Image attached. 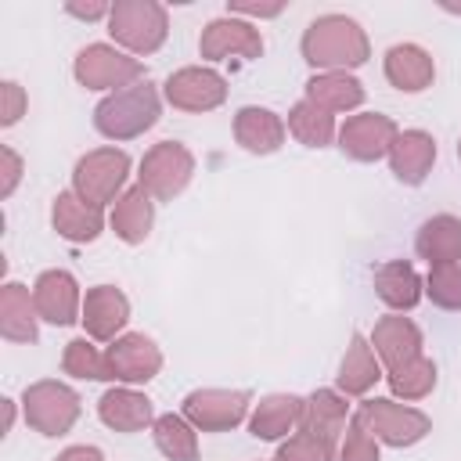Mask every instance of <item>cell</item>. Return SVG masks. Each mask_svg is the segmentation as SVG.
<instances>
[{"label": "cell", "instance_id": "6da1fadb", "mask_svg": "<svg viewBox=\"0 0 461 461\" xmlns=\"http://www.w3.org/2000/svg\"><path fill=\"white\" fill-rule=\"evenodd\" d=\"M303 54L310 65H360L367 58V43L349 18H321L310 25L303 40Z\"/></svg>", "mask_w": 461, "mask_h": 461}, {"label": "cell", "instance_id": "7a4b0ae2", "mask_svg": "<svg viewBox=\"0 0 461 461\" xmlns=\"http://www.w3.org/2000/svg\"><path fill=\"white\" fill-rule=\"evenodd\" d=\"M155 119H158V101L148 83H137L133 90L101 101L94 112V122L104 137H137L140 130L155 126Z\"/></svg>", "mask_w": 461, "mask_h": 461}, {"label": "cell", "instance_id": "3957f363", "mask_svg": "<svg viewBox=\"0 0 461 461\" xmlns=\"http://www.w3.org/2000/svg\"><path fill=\"white\" fill-rule=\"evenodd\" d=\"M79 414V400L72 389L40 382L25 393V418L43 432V436H61Z\"/></svg>", "mask_w": 461, "mask_h": 461}, {"label": "cell", "instance_id": "277c9868", "mask_svg": "<svg viewBox=\"0 0 461 461\" xmlns=\"http://www.w3.org/2000/svg\"><path fill=\"white\" fill-rule=\"evenodd\" d=\"M364 421V429H375L371 436H382L385 443L393 447H403V443H414L429 432V418L418 414V411H403L389 400H367L357 414Z\"/></svg>", "mask_w": 461, "mask_h": 461}, {"label": "cell", "instance_id": "5b68a950", "mask_svg": "<svg viewBox=\"0 0 461 461\" xmlns=\"http://www.w3.org/2000/svg\"><path fill=\"white\" fill-rule=\"evenodd\" d=\"M187 176H191V155L173 140H162L158 148H151L140 166V187L158 198L176 194L187 184Z\"/></svg>", "mask_w": 461, "mask_h": 461}, {"label": "cell", "instance_id": "8992f818", "mask_svg": "<svg viewBox=\"0 0 461 461\" xmlns=\"http://www.w3.org/2000/svg\"><path fill=\"white\" fill-rule=\"evenodd\" d=\"M130 158L122 151H94L76 166V187L90 205H104L126 180Z\"/></svg>", "mask_w": 461, "mask_h": 461}, {"label": "cell", "instance_id": "52a82bcc", "mask_svg": "<svg viewBox=\"0 0 461 461\" xmlns=\"http://www.w3.org/2000/svg\"><path fill=\"white\" fill-rule=\"evenodd\" d=\"M112 36L133 50H155L166 36V14L155 4H119L112 11Z\"/></svg>", "mask_w": 461, "mask_h": 461}, {"label": "cell", "instance_id": "ba28073f", "mask_svg": "<svg viewBox=\"0 0 461 461\" xmlns=\"http://www.w3.org/2000/svg\"><path fill=\"white\" fill-rule=\"evenodd\" d=\"M108 375L122 382H148L158 371V349L144 335H126L104 353Z\"/></svg>", "mask_w": 461, "mask_h": 461}, {"label": "cell", "instance_id": "9c48e42d", "mask_svg": "<svg viewBox=\"0 0 461 461\" xmlns=\"http://www.w3.org/2000/svg\"><path fill=\"white\" fill-rule=\"evenodd\" d=\"M393 140H396V126L385 115H357L342 126V151L364 162L385 155Z\"/></svg>", "mask_w": 461, "mask_h": 461}, {"label": "cell", "instance_id": "30bf717a", "mask_svg": "<svg viewBox=\"0 0 461 461\" xmlns=\"http://www.w3.org/2000/svg\"><path fill=\"white\" fill-rule=\"evenodd\" d=\"M245 403H249L245 393H216V389H209V393H191L184 400V414L191 421H198L202 429L216 432V429H227L234 421H241L245 418Z\"/></svg>", "mask_w": 461, "mask_h": 461}, {"label": "cell", "instance_id": "8fae6325", "mask_svg": "<svg viewBox=\"0 0 461 461\" xmlns=\"http://www.w3.org/2000/svg\"><path fill=\"white\" fill-rule=\"evenodd\" d=\"M166 94L173 104L180 108H216L223 101V79L216 72H205V68H184L176 76H169L166 83Z\"/></svg>", "mask_w": 461, "mask_h": 461}, {"label": "cell", "instance_id": "7c38bea8", "mask_svg": "<svg viewBox=\"0 0 461 461\" xmlns=\"http://www.w3.org/2000/svg\"><path fill=\"white\" fill-rule=\"evenodd\" d=\"M393 151V173L403 180V184H421L432 158H436V144L429 133L421 130H407V133H396V140L389 144Z\"/></svg>", "mask_w": 461, "mask_h": 461}, {"label": "cell", "instance_id": "4fadbf2b", "mask_svg": "<svg viewBox=\"0 0 461 461\" xmlns=\"http://www.w3.org/2000/svg\"><path fill=\"white\" fill-rule=\"evenodd\" d=\"M32 303H36V310H40L50 324H72V321H76V281H72V274H65V270H47V274L36 281Z\"/></svg>", "mask_w": 461, "mask_h": 461}, {"label": "cell", "instance_id": "5bb4252c", "mask_svg": "<svg viewBox=\"0 0 461 461\" xmlns=\"http://www.w3.org/2000/svg\"><path fill=\"white\" fill-rule=\"evenodd\" d=\"M126 317H130V306H126V299H122L115 288L101 285V288H94V292L86 295L83 324H86V331H90L94 339H112V335L126 324Z\"/></svg>", "mask_w": 461, "mask_h": 461}, {"label": "cell", "instance_id": "9a60e30c", "mask_svg": "<svg viewBox=\"0 0 461 461\" xmlns=\"http://www.w3.org/2000/svg\"><path fill=\"white\" fill-rule=\"evenodd\" d=\"M137 72H140L137 61H126V58H119L115 50H108V47H90V50H83L79 61H76V76H79V83H86V86H112V83L130 79V76H137Z\"/></svg>", "mask_w": 461, "mask_h": 461}, {"label": "cell", "instance_id": "2e32d148", "mask_svg": "<svg viewBox=\"0 0 461 461\" xmlns=\"http://www.w3.org/2000/svg\"><path fill=\"white\" fill-rule=\"evenodd\" d=\"M101 421L119 432H137L151 421V400L130 389H112L101 396Z\"/></svg>", "mask_w": 461, "mask_h": 461}, {"label": "cell", "instance_id": "e0dca14e", "mask_svg": "<svg viewBox=\"0 0 461 461\" xmlns=\"http://www.w3.org/2000/svg\"><path fill=\"white\" fill-rule=\"evenodd\" d=\"M418 252L436 267V263H457L461 259V220L454 216H436L418 230Z\"/></svg>", "mask_w": 461, "mask_h": 461}, {"label": "cell", "instance_id": "ac0fdd59", "mask_svg": "<svg viewBox=\"0 0 461 461\" xmlns=\"http://www.w3.org/2000/svg\"><path fill=\"white\" fill-rule=\"evenodd\" d=\"M375 346L382 349V357H385L389 367L396 371V367L418 360V346H421V339H418V328H414L411 321H403V317H389V321H382V324L375 328Z\"/></svg>", "mask_w": 461, "mask_h": 461}, {"label": "cell", "instance_id": "d6986e66", "mask_svg": "<svg viewBox=\"0 0 461 461\" xmlns=\"http://www.w3.org/2000/svg\"><path fill=\"white\" fill-rule=\"evenodd\" d=\"M385 76L389 83H396L400 90H421L429 79H432V58L411 43L403 47H393L385 54Z\"/></svg>", "mask_w": 461, "mask_h": 461}, {"label": "cell", "instance_id": "ffe728a7", "mask_svg": "<svg viewBox=\"0 0 461 461\" xmlns=\"http://www.w3.org/2000/svg\"><path fill=\"white\" fill-rule=\"evenodd\" d=\"M54 227L72 241H90V238L101 234V212H97V205H86L76 194H58Z\"/></svg>", "mask_w": 461, "mask_h": 461}, {"label": "cell", "instance_id": "44dd1931", "mask_svg": "<svg viewBox=\"0 0 461 461\" xmlns=\"http://www.w3.org/2000/svg\"><path fill=\"white\" fill-rule=\"evenodd\" d=\"M375 288H378L382 303H389L396 310H411L421 299V281L411 270V263H385V267H378Z\"/></svg>", "mask_w": 461, "mask_h": 461}, {"label": "cell", "instance_id": "7402d4cb", "mask_svg": "<svg viewBox=\"0 0 461 461\" xmlns=\"http://www.w3.org/2000/svg\"><path fill=\"white\" fill-rule=\"evenodd\" d=\"M238 140L249 148V151H274L285 137V126L274 112L267 108H241L238 112Z\"/></svg>", "mask_w": 461, "mask_h": 461}, {"label": "cell", "instance_id": "603a6c76", "mask_svg": "<svg viewBox=\"0 0 461 461\" xmlns=\"http://www.w3.org/2000/svg\"><path fill=\"white\" fill-rule=\"evenodd\" d=\"M295 418H303V400H295V396H270V400L259 403V411L252 418V436L277 439V436L288 432V425Z\"/></svg>", "mask_w": 461, "mask_h": 461}, {"label": "cell", "instance_id": "cb8c5ba5", "mask_svg": "<svg viewBox=\"0 0 461 461\" xmlns=\"http://www.w3.org/2000/svg\"><path fill=\"white\" fill-rule=\"evenodd\" d=\"M259 47H263V43L252 36V29H249V25H238V22H212V25L205 29V40H202V50H205L209 58H220V54H227V50H241L245 58H256Z\"/></svg>", "mask_w": 461, "mask_h": 461}, {"label": "cell", "instance_id": "d4e9b609", "mask_svg": "<svg viewBox=\"0 0 461 461\" xmlns=\"http://www.w3.org/2000/svg\"><path fill=\"white\" fill-rule=\"evenodd\" d=\"M119 238L126 241H140L151 227V202H148V191L144 187H133L122 194V202L115 205V216H112Z\"/></svg>", "mask_w": 461, "mask_h": 461}, {"label": "cell", "instance_id": "484cf974", "mask_svg": "<svg viewBox=\"0 0 461 461\" xmlns=\"http://www.w3.org/2000/svg\"><path fill=\"white\" fill-rule=\"evenodd\" d=\"M155 443H158V450L166 454V457H173V461H194V454H198V447H194V432L184 425V418H176V414H162L158 421H155Z\"/></svg>", "mask_w": 461, "mask_h": 461}, {"label": "cell", "instance_id": "4316f807", "mask_svg": "<svg viewBox=\"0 0 461 461\" xmlns=\"http://www.w3.org/2000/svg\"><path fill=\"white\" fill-rule=\"evenodd\" d=\"M310 101L328 108H353L364 101V90L349 76H324V79H310Z\"/></svg>", "mask_w": 461, "mask_h": 461}, {"label": "cell", "instance_id": "83f0119b", "mask_svg": "<svg viewBox=\"0 0 461 461\" xmlns=\"http://www.w3.org/2000/svg\"><path fill=\"white\" fill-rule=\"evenodd\" d=\"M375 378H378V367H375V360H371L364 339L353 335V346H349V353H346V360H342V371H339V385H342L346 393H364Z\"/></svg>", "mask_w": 461, "mask_h": 461}, {"label": "cell", "instance_id": "f1b7e54d", "mask_svg": "<svg viewBox=\"0 0 461 461\" xmlns=\"http://www.w3.org/2000/svg\"><path fill=\"white\" fill-rule=\"evenodd\" d=\"M288 126H292V133H295L299 140H306L310 148H321V144H328V137H331V115H328L324 108H317L313 101H303V104L292 112Z\"/></svg>", "mask_w": 461, "mask_h": 461}, {"label": "cell", "instance_id": "f546056e", "mask_svg": "<svg viewBox=\"0 0 461 461\" xmlns=\"http://www.w3.org/2000/svg\"><path fill=\"white\" fill-rule=\"evenodd\" d=\"M303 411H306V429L321 432L324 439H335V432L346 418V403H339L331 393H313L310 407H303Z\"/></svg>", "mask_w": 461, "mask_h": 461}, {"label": "cell", "instance_id": "4dcf8cb0", "mask_svg": "<svg viewBox=\"0 0 461 461\" xmlns=\"http://www.w3.org/2000/svg\"><path fill=\"white\" fill-rule=\"evenodd\" d=\"M429 295L443 310L461 306V263H436L429 270Z\"/></svg>", "mask_w": 461, "mask_h": 461}, {"label": "cell", "instance_id": "1f68e13d", "mask_svg": "<svg viewBox=\"0 0 461 461\" xmlns=\"http://www.w3.org/2000/svg\"><path fill=\"white\" fill-rule=\"evenodd\" d=\"M389 382H393V389H396L400 396H421V393L436 382V367H432L429 360H411V364L396 367V371L389 375Z\"/></svg>", "mask_w": 461, "mask_h": 461}, {"label": "cell", "instance_id": "d6a6232c", "mask_svg": "<svg viewBox=\"0 0 461 461\" xmlns=\"http://www.w3.org/2000/svg\"><path fill=\"white\" fill-rule=\"evenodd\" d=\"M328 457H331V439H324V436H317L310 429H303L277 454V461H328Z\"/></svg>", "mask_w": 461, "mask_h": 461}, {"label": "cell", "instance_id": "836d02e7", "mask_svg": "<svg viewBox=\"0 0 461 461\" xmlns=\"http://www.w3.org/2000/svg\"><path fill=\"white\" fill-rule=\"evenodd\" d=\"M65 371H72V375H79V378H112V375H108L104 357H101V353H94V346H86L83 339H79V342H68Z\"/></svg>", "mask_w": 461, "mask_h": 461}, {"label": "cell", "instance_id": "e575fe53", "mask_svg": "<svg viewBox=\"0 0 461 461\" xmlns=\"http://www.w3.org/2000/svg\"><path fill=\"white\" fill-rule=\"evenodd\" d=\"M371 432L364 429V421L357 418L353 421V429H349V436H346V447H342V461H378V450H375V443L367 439Z\"/></svg>", "mask_w": 461, "mask_h": 461}, {"label": "cell", "instance_id": "d590c367", "mask_svg": "<svg viewBox=\"0 0 461 461\" xmlns=\"http://www.w3.org/2000/svg\"><path fill=\"white\" fill-rule=\"evenodd\" d=\"M4 94H7V112H4V122L11 126V122L18 119V112H22V90H18V83H4Z\"/></svg>", "mask_w": 461, "mask_h": 461}, {"label": "cell", "instance_id": "8d00e7d4", "mask_svg": "<svg viewBox=\"0 0 461 461\" xmlns=\"http://www.w3.org/2000/svg\"><path fill=\"white\" fill-rule=\"evenodd\" d=\"M58 461H101V454H97L94 447H72V450H65Z\"/></svg>", "mask_w": 461, "mask_h": 461}, {"label": "cell", "instance_id": "74e56055", "mask_svg": "<svg viewBox=\"0 0 461 461\" xmlns=\"http://www.w3.org/2000/svg\"><path fill=\"white\" fill-rule=\"evenodd\" d=\"M72 14H83V18H97V14H104V7H68Z\"/></svg>", "mask_w": 461, "mask_h": 461}, {"label": "cell", "instance_id": "f35d334b", "mask_svg": "<svg viewBox=\"0 0 461 461\" xmlns=\"http://www.w3.org/2000/svg\"><path fill=\"white\" fill-rule=\"evenodd\" d=\"M457 155H461V144H457Z\"/></svg>", "mask_w": 461, "mask_h": 461}]
</instances>
